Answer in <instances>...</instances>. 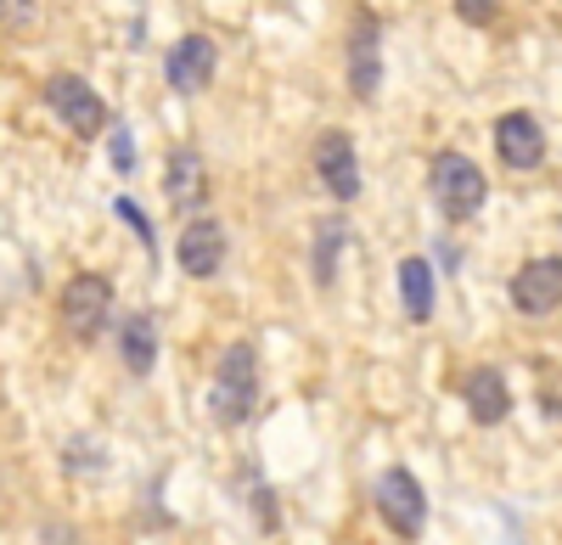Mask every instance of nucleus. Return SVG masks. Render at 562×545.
<instances>
[{"label": "nucleus", "instance_id": "aec40b11", "mask_svg": "<svg viewBox=\"0 0 562 545\" xmlns=\"http://www.w3.org/2000/svg\"><path fill=\"white\" fill-rule=\"evenodd\" d=\"M113 208H119V219H130V225H135V231H140V242H147V248H153V225H147V214H140L135 203H124V197H119Z\"/></svg>", "mask_w": 562, "mask_h": 545}, {"label": "nucleus", "instance_id": "9d476101", "mask_svg": "<svg viewBox=\"0 0 562 545\" xmlns=\"http://www.w3.org/2000/svg\"><path fill=\"white\" fill-rule=\"evenodd\" d=\"M495 152H501L506 169L529 174V169L546 163V129H540L529 113H501V118H495Z\"/></svg>", "mask_w": 562, "mask_h": 545}, {"label": "nucleus", "instance_id": "dca6fc26", "mask_svg": "<svg viewBox=\"0 0 562 545\" xmlns=\"http://www.w3.org/2000/svg\"><path fill=\"white\" fill-rule=\"evenodd\" d=\"M349 242V225L344 219H321V231H315V282L321 287H333L338 276V248Z\"/></svg>", "mask_w": 562, "mask_h": 545}, {"label": "nucleus", "instance_id": "39448f33", "mask_svg": "<svg viewBox=\"0 0 562 545\" xmlns=\"http://www.w3.org/2000/svg\"><path fill=\"white\" fill-rule=\"evenodd\" d=\"M344 73H349V90H355L360 102L378 96V84H383V23L371 18V12H355V18H349Z\"/></svg>", "mask_w": 562, "mask_h": 545}, {"label": "nucleus", "instance_id": "6ab92c4d", "mask_svg": "<svg viewBox=\"0 0 562 545\" xmlns=\"http://www.w3.org/2000/svg\"><path fill=\"white\" fill-rule=\"evenodd\" d=\"M113 169H135V141H130V129H113Z\"/></svg>", "mask_w": 562, "mask_h": 545}, {"label": "nucleus", "instance_id": "ddd939ff", "mask_svg": "<svg viewBox=\"0 0 562 545\" xmlns=\"http://www.w3.org/2000/svg\"><path fill=\"white\" fill-rule=\"evenodd\" d=\"M461 399H467V411H473V422H484V428L506 422V411H512V388H506L501 366H473L461 383Z\"/></svg>", "mask_w": 562, "mask_h": 545}, {"label": "nucleus", "instance_id": "423d86ee", "mask_svg": "<svg viewBox=\"0 0 562 545\" xmlns=\"http://www.w3.org/2000/svg\"><path fill=\"white\" fill-rule=\"evenodd\" d=\"M378 507L394 523V534H405V540H416L422 523H428V495H422L416 473H405V467H389L378 478Z\"/></svg>", "mask_w": 562, "mask_h": 545}, {"label": "nucleus", "instance_id": "2eb2a0df", "mask_svg": "<svg viewBox=\"0 0 562 545\" xmlns=\"http://www.w3.org/2000/svg\"><path fill=\"white\" fill-rule=\"evenodd\" d=\"M400 298L411 321H428L434 315V264L428 259H405L400 264Z\"/></svg>", "mask_w": 562, "mask_h": 545}, {"label": "nucleus", "instance_id": "9b49d317", "mask_svg": "<svg viewBox=\"0 0 562 545\" xmlns=\"http://www.w3.org/2000/svg\"><path fill=\"white\" fill-rule=\"evenodd\" d=\"M164 197L180 214H192L209 197V163H203L198 147H169V158H164Z\"/></svg>", "mask_w": 562, "mask_h": 545}, {"label": "nucleus", "instance_id": "20e7f679", "mask_svg": "<svg viewBox=\"0 0 562 545\" xmlns=\"http://www.w3.org/2000/svg\"><path fill=\"white\" fill-rule=\"evenodd\" d=\"M40 102L52 107L74 135H102L108 129V102L97 96V84L79 79V73H52L40 90Z\"/></svg>", "mask_w": 562, "mask_h": 545}, {"label": "nucleus", "instance_id": "4468645a", "mask_svg": "<svg viewBox=\"0 0 562 545\" xmlns=\"http://www.w3.org/2000/svg\"><path fill=\"white\" fill-rule=\"evenodd\" d=\"M119 360H124L130 377H147L158 366V321H153L147 309L124 315V327H119Z\"/></svg>", "mask_w": 562, "mask_h": 545}, {"label": "nucleus", "instance_id": "f8f14e48", "mask_svg": "<svg viewBox=\"0 0 562 545\" xmlns=\"http://www.w3.org/2000/svg\"><path fill=\"white\" fill-rule=\"evenodd\" d=\"M175 259H180L186 276H214V270L225 264V225L220 219H192L175 237Z\"/></svg>", "mask_w": 562, "mask_h": 545}, {"label": "nucleus", "instance_id": "f257e3e1", "mask_svg": "<svg viewBox=\"0 0 562 545\" xmlns=\"http://www.w3.org/2000/svg\"><path fill=\"white\" fill-rule=\"evenodd\" d=\"M254 405H259V354H254V343H231L214 366L209 411H214V422L237 428L254 417Z\"/></svg>", "mask_w": 562, "mask_h": 545}, {"label": "nucleus", "instance_id": "a211bd4d", "mask_svg": "<svg viewBox=\"0 0 562 545\" xmlns=\"http://www.w3.org/2000/svg\"><path fill=\"white\" fill-rule=\"evenodd\" d=\"M34 23V0H0V29H23Z\"/></svg>", "mask_w": 562, "mask_h": 545}, {"label": "nucleus", "instance_id": "f3484780", "mask_svg": "<svg viewBox=\"0 0 562 545\" xmlns=\"http://www.w3.org/2000/svg\"><path fill=\"white\" fill-rule=\"evenodd\" d=\"M456 12H461V23H495L501 0H456Z\"/></svg>", "mask_w": 562, "mask_h": 545}, {"label": "nucleus", "instance_id": "7ed1b4c3", "mask_svg": "<svg viewBox=\"0 0 562 545\" xmlns=\"http://www.w3.org/2000/svg\"><path fill=\"white\" fill-rule=\"evenodd\" d=\"M57 315H63V332L90 343L102 327H108V315H113V282L97 276V270H79V276L63 287L57 298Z\"/></svg>", "mask_w": 562, "mask_h": 545}, {"label": "nucleus", "instance_id": "6e6552de", "mask_svg": "<svg viewBox=\"0 0 562 545\" xmlns=\"http://www.w3.org/2000/svg\"><path fill=\"white\" fill-rule=\"evenodd\" d=\"M512 309L518 315H557L562 309V259H529L512 276Z\"/></svg>", "mask_w": 562, "mask_h": 545}, {"label": "nucleus", "instance_id": "f03ea898", "mask_svg": "<svg viewBox=\"0 0 562 545\" xmlns=\"http://www.w3.org/2000/svg\"><path fill=\"white\" fill-rule=\"evenodd\" d=\"M428 192H434V203H439L445 219H473L484 208V197H490V180H484V169L473 158L439 152L434 169H428Z\"/></svg>", "mask_w": 562, "mask_h": 545}, {"label": "nucleus", "instance_id": "0eeeda50", "mask_svg": "<svg viewBox=\"0 0 562 545\" xmlns=\"http://www.w3.org/2000/svg\"><path fill=\"white\" fill-rule=\"evenodd\" d=\"M214 63H220V45L209 34H180L169 45V57H164V79H169V90H180V96H198V90L214 79Z\"/></svg>", "mask_w": 562, "mask_h": 545}, {"label": "nucleus", "instance_id": "1a4fd4ad", "mask_svg": "<svg viewBox=\"0 0 562 545\" xmlns=\"http://www.w3.org/2000/svg\"><path fill=\"white\" fill-rule=\"evenodd\" d=\"M315 174L326 180V192H333L338 203L360 197V158H355V141L344 129H326L315 141Z\"/></svg>", "mask_w": 562, "mask_h": 545}]
</instances>
